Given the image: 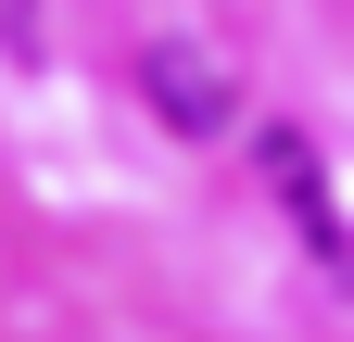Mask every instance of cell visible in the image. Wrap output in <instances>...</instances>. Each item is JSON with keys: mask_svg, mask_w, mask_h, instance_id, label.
<instances>
[{"mask_svg": "<svg viewBox=\"0 0 354 342\" xmlns=\"http://www.w3.org/2000/svg\"><path fill=\"white\" fill-rule=\"evenodd\" d=\"M0 64H38V0H0Z\"/></svg>", "mask_w": 354, "mask_h": 342, "instance_id": "cell-3", "label": "cell"}, {"mask_svg": "<svg viewBox=\"0 0 354 342\" xmlns=\"http://www.w3.org/2000/svg\"><path fill=\"white\" fill-rule=\"evenodd\" d=\"M253 178L279 190V216H291V241L317 253V267L354 291V216H342V190H329V165H317V140L304 127H253Z\"/></svg>", "mask_w": 354, "mask_h": 342, "instance_id": "cell-2", "label": "cell"}, {"mask_svg": "<svg viewBox=\"0 0 354 342\" xmlns=\"http://www.w3.org/2000/svg\"><path fill=\"white\" fill-rule=\"evenodd\" d=\"M140 102L152 127H177V140H228L241 127V64L215 26H152L140 38Z\"/></svg>", "mask_w": 354, "mask_h": 342, "instance_id": "cell-1", "label": "cell"}]
</instances>
